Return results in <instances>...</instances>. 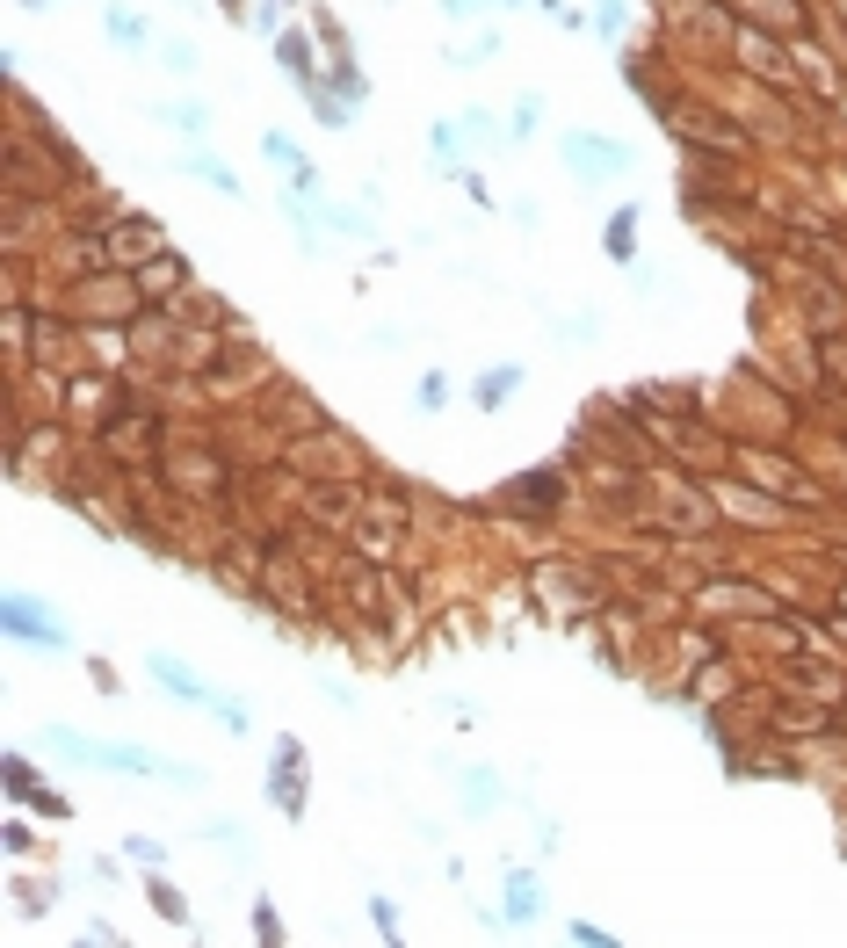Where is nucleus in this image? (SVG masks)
I'll return each instance as SVG.
<instances>
[{"label":"nucleus","instance_id":"obj_1","mask_svg":"<svg viewBox=\"0 0 847 948\" xmlns=\"http://www.w3.org/2000/svg\"><path fill=\"white\" fill-rule=\"evenodd\" d=\"M51 746L66 753V760H80V768H116V775H174V782H189L181 768H167V760H153V753H138V746H102V739H80V731H66V724H51Z\"/></svg>","mask_w":847,"mask_h":948},{"label":"nucleus","instance_id":"obj_2","mask_svg":"<svg viewBox=\"0 0 847 948\" xmlns=\"http://www.w3.org/2000/svg\"><path fill=\"white\" fill-rule=\"evenodd\" d=\"M153 681H160V688H174L181 702H203V710H218V717H225L232 731H239V724H247V717H239V710H225V702H210V695H203V681L189 674V666H174L167 652H153Z\"/></svg>","mask_w":847,"mask_h":948},{"label":"nucleus","instance_id":"obj_3","mask_svg":"<svg viewBox=\"0 0 847 948\" xmlns=\"http://www.w3.org/2000/svg\"><path fill=\"white\" fill-rule=\"evenodd\" d=\"M0 616H8V630L22 637V645H51V652L66 645V630H58V616H44V608H37V601H22V594H15L8 608H0Z\"/></svg>","mask_w":847,"mask_h":948},{"label":"nucleus","instance_id":"obj_4","mask_svg":"<svg viewBox=\"0 0 847 948\" xmlns=\"http://www.w3.org/2000/svg\"><path fill=\"white\" fill-rule=\"evenodd\" d=\"M565 160H572V167H587V174L601 181V174H616V167H623V145H601V138H565Z\"/></svg>","mask_w":847,"mask_h":948},{"label":"nucleus","instance_id":"obj_5","mask_svg":"<svg viewBox=\"0 0 847 948\" xmlns=\"http://www.w3.org/2000/svg\"><path fill=\"white\" fill-rule=\"evenodd\" d=\"M630 232H638V210H616L609 218V254L616 261H630Z\"/></svg>","mask_w":847,"mask_h":948},{"label":"nucleus","instance_id":"obj_6","mask_svg":"<svg viewBox=\"0 0 847 948\" xmlns=\"http://www.w3.org/2000/svg\"><path fill=\"white\" fill-rule=\"evenodd\" d=\"M507 912H514V920H529V912H536V883L529 876H507Z\"/></svg>","mask_w":847,"mask_h":948},{"label":"nucleus","instance_id":"obj_7","mask_svg":"<svg viewBox=\"0 0 847 948\" xmlns=\"http://www.w3.org/2000/svg\"><path fill=\"white\" fill-rule=\"evenodd\" d=\"M153 905H160V912H167V920H189V905H181V898H174V891H167V883H153Z\"/></svg>","mask_w":847,"mask_h":948},{"label":"nucleus","instance_id":"obj_8","mask_svg":"<svg viewBox=\"0 0 847 948\" xmlns=\"http://www.w3.org/2000/svg\"><path fill=\"white\" fill-rule=\"evenodd\" d=\"M514 384H522V377H514V370H493L486 384H478V399H500V391H514Z\"/></svg>","mask_w":847,"mask_h":948},{"label":"nucleus","instance_id":"obj_9","mask_svg":"<svg viewBox=\"0 0 847 948\" xmlns=\"http://www.w3.org/2000/svg\"><path fill=\"white\" fill-rule=\"evenodd\" d=\"M442 8H449V15H478V0H442Z\"/></svg>","mask_w":847,"mask_h":948}]
</instances>
